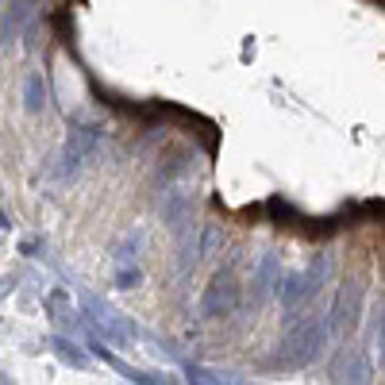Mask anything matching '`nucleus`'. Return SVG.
I'll return each mask as SVG.
<instances>
[{
  "mask_svg": "<svg viewBox=\"0 0 385 385\" xmlns=\"http://www.w3.org/2000/svg\"><path fill=\"white\" fill-rule=\"evenodd\" d=\"M359 312H362V281H347L335 297V309L331 320H327V331H343V327L359 324Z\"/></svg>",
  "mask_w": 385,
  "mask_h": 385,
  "instance_id": "423d86ee",
  "label": "nucleus"
},
{
  "mask_svg": "<svg viewBox=\"0 0 385 385\" xmlns=\"http://www.w3.org/2000/svg\"><path fill=\"white\" fill-rule=\"evenodd\" d=\"M235 309H239V281H235L231 270H220L201 297V316L220 320V316H231Z\"/></svg>",
  "mask_w": 385,
  "mask_h": 385,
  "instance_id": "20e7f679",
  "label": "nucleus"
},
{
  "mask_svg": "<svg viewBox=\"0 0 385 385\" xmlns=\"http://www.w3.org/2000/svg\"><path fill=\"white\" fill-rule=\"evenodd\" d=\"M101 147V127L92 124H77L74 131L66 135V147H62V166H58V177H74L85 162L97 154Z\"/></svg>",
  "mask_w": 385,
  "mask_h": 385,
  "instance_id": "7ed1b4c3",
  "label": "nucleus"
},
{
  "mask_svg": "<svg viewBox=\"0 0 385 385\" xmlns=\"http://www.w3.org/2000/svg\"><path fill=\"white\" fill-rule=\"evenodd\" d=\"M8 231V216H4V212H0V235Z\"/></svg>",
  "mask_w": 385,
  "mask_h": 385,
  "instance_id": "f3484780",
  "label": "nucleus"
},
{
  "mask_svg": "<svg viewBox=\"0 0 385 385\" xmlns=\"http://www.w3.org/2000/svg\"><path fill=\"white\" fill-rule=\"evenodd\" d=\"M327 343V324L320 316H304V320H293V327L285 331L281 347H277V366L285 370H301L309 362L320 359Z\"/></svg>",
  "mask_w": 385,
  "mask_h": 385,
  "instance_id": "f257e3e1",
  "label": "nucleus"
},
{
  "mask_svg": "<svg viewBox=\"0 0 385 385\" xmlns=\"http://www.w3.org/2000/svg\"><path fill=\"white\" fill-rule=\"evenodd\" d=\"M54 351H58V359H66L69 366H89V359H85L74 343H66V339H54Z\"/></svg>",
  "mask_w": 385,
  "mask_h": 385,
  "instance_id": "ddd939ff",
  "label": "nucleus"
},
{
  "mask_svg": "<svg viewBox=\"0 0 385 385\" xmlns=\"http://www.w3.org/2000/svg\"><path fill=\"white\" fill-rule=\"evenodd\" d=\"M31 19V0H12L4 19H0V47H12L19 39V27Z\"/></svg>",
  "mask_w": 385,
  "mask_h": 385,
  "instance_id": "9d476101",
  "label": "nucleus"
},
{
  "mask_svg": "<svg viewBox=\"0 0 385 385\" xmlns=\"http://www.w3.org/2000/svg\"><path fill=\"white\" fill-rule=\"evenodd\" d=\"M370 212H377V216H385V201H377V204H370Z\"/></svg>",
  "mask_w": 385,
  "mask_h": 385,
  "instance_id": "dca6fc26",
  "label": "nucleus"
},
{
  "mask_svg": "<svg viewBox=\"0 0 385 385\" xmlns=\"http://www.w3.org/2000/svg\"><path fill=\"white\" fill-rule=\"evenodd\" d=\"M370 359L362 347H339V354L331 359V382H351V385H362L370 382Z\"/></svg>",
  "mask_w": 385,
  "mask_h": 385,
  "instance_id": "39448f33",
  "label": "nucleus"
},
{
  "mask_svg": "<svg viewBox=\"0 0 385 385\" xmlns=\"http://www.w3.org/2000/svg\"><path fill=\"white\" fill-rule=\"evenodd\" d=\"M135 251H139V235H131V239H124V243H120L116 259L120 262H135Z\"/></svg>",
  "mask_w": 385,
  "mask_h": 385,
  "instance_id": "2eb2a0df",
  "label": "nucleus"
},
{
  "mask_svg": "<svg viewBox=\"0 0 385 385\" xmlns=\"http://www.w3.org/2000/svg\"><path fill=\"white\" fill-rule=\"evenodd\" d=\"M327 274H331V259H327V254H316V259L309 262V270L281 277V285H277V297L285 301V309H297V304H304L309 297L320 293V285L327 281Z\"/></svg>",
  "mask_w": 385,
  "mask_h": 385,
  "instance_id": "f03ea898",
  "label": "nucleus"
},
{
  "mask_svg": "<svg viewBox=\"0 0 385 385\" xmlns=\"http://www.w3.org/2000/svg\"><path fill=\"white\" fill-rule=\"evenodd\" d=\"M281 285V266H277V254H266V259L254 266V301H270Z\"/></svg>",
  "mask_w": 385,
  "mask_h": 385,
  "instance_id": "1a4fd4ad",
  "label": "nucleus"
},
{
  "mask_svg": "<svg viewBox=\"0 0 385 385\" xmlns=\"http://www.w3.org/2000/svg\"><path fill=\"white\" fill-rule=\"evenodd\" d=\"M139 281H142V270H139V266H127V262H120V270H116V285H120V289H135Z\"/></svg>",
  "mask_w": 385,
  "mask_h": 385,
  "instance_id": "4468645a",
  "label": "nucleus"
},
{
  "mask_svg": "<svg viewBox=\"0 0 385 385\" xmlns=\"http://www.w3.org/2000/svg\"><path fill=\"white\" fill-rule=\"evenodd\" d=\"M47 309H51V316L58 320L66 331H74V327H81V320H77L74 304H69V293H62V289H54L51 297H47Z\"/></svg>",
  "mask_w": 385,
  "mask_h": 385,
  "instance_id": "9b49d317",
  "label": "nucleus"
},
{
  "mask_svg": "<svg viewBox=\"0 0 385 385\" xmlns=\"http://www.w3.org/2000/svg\"><path fill=\"white\" fill-rule=\"evenodd\" d=\"M0 382H4V374H0Z\"/></svg>",
  "mask_w": 385,
  "mask_h": 385,
  "instance_id": "a211bd4d",
  "label": "nucleus"
},
{
  "mask_svg": "<svg viewBox=\"0 0 385 385\" xmlns=\"http://www.w3.org/2000/svg\"><path fill=\"white\" fill-rule=\"evenodd\" d=\"M24 108L31 112V116H39V112L47 108V81H42L39 69L27 74V81H24Z\"/></svg>",
  "mask_w": 385,
  "mask_h": 385,
  "instance_id": "f8f14e48",
  "label": "nucleus"
},
{
  "mask_svg": "<svg viewBox=\"0 0 385 385\" xmlns=\"http://www.w3.org/2000/svg\"><path fill=\"white\" fill-rule=\"evenodd\" d=\"M89 304V316H92V324L101 327L104 335H108V339H116V343H127V339H131V327L124 324V320H120V312H112L108 304H101V301H85Z\"/></svg>",
  "mask_w": 385,
  "mask_h": 385,
  "instance_id": "6e6552de",
  "label": "nucleus"
},
{
  "mask_svg": "<svg viewBox=\"0 0 385 385\" xmlns=\"http://www.w3.org/2000/svg\"><path fill=\"white\" fill-rule=\"evenodd\" d=\"M162 224L166 227H174L177 235H185L189 231V224H192V192L189 189H166L162 192Z\"/></svg>",
  "mask_w": 385,
  "mask_h": 385,
  "instance_id": "0eeeda50",
  "label": "nucleus"
}]
</instances>
